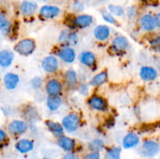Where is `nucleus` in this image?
Returning <instances> with one entry per match:
<instances>
[{
  "label": "nucleus",
  "instance_id": "473e14b6",
  "mask_svg": "<svg viewBox=\"0 0 160 159\" xmlns=\"http://www.w3.org/2000/svg\"><path fill=\"white\" fill-rule=\"evenodd\" d=\"M42 84H43V80H42V78L40 77V76H35L31 81V87L35 89V90L40 89L42 87Z\"/></svg>",
  "mask_w": 160,
  "mask_h": 159
},
{
  "label": "nucleus",
  "instance_id": "aec40b11",
  "mask_svg": "<svg viewBox=\"0 0 160 159\" xmlns=\"http://www.w3.org/2000/svg\"><path fill=\"white\" fill-rule=\"evenodd\" d=\"M37 4L28 1L22 2L20 6V12L25 17H31V16L34 15L37 11Z\"/></svg>",
  "mask_w": 160,
  "mask_h": 159
},
{
  "label": "nucleus",
  "instance_id": "e433bc0d",
  "mask_svg": "<svg viewBox=\"0 0 160 159\" xmlns=\"http://www.w3.org/2000/svg\"><path fill=\"white\" fill-rule=\"evenodd\" d=\"M79 91L81 94L86 96V95L88 94V87L87 84H81V85L79 86Z\"/></svg>",
  "mask_w": 160,
  "mask_h": 159
},
{
  "label": "nucleus",
  "instance_id": "bb28decb",
  "mask_svg": "<svg viewBox=\"0 0 160 159\" xmlns=\"http://www.w3.org/2000/svg\"><path fill=\"white\" fill-rule=\"evenodd\" d=\"M105 147L104 141L101 139H94L88 143V148L92 152H98L102 151Z\"/></svg>",
  "mask_w": 160,
  "mask_h": 159
},
{
  "label": "nucleus",
  "instance_id": "412c9836",
  "mask_svg": "<svg viewBox=\"0 0 160 159\" xmlns=\"http://www.w3.org/2000/svg\"><path fill=\"white\" fill-rule=\"evenodd\" d=\"M45 126L48 128V130L56 137H60L63 136L64 129L62 125L56 122L48 120L45 122Z\"/></svg>",
  "mask_w": 160,
  "mask_h": 159
},
{
  "label": "nucleus",
  "instance_id": "5701e85b",
  "mask_svg": "<svg viewBox=\"0 0 160 159\" xmlns=\"http://www.w3.org/2000/svg\"><path fill=\"white\" fill-rule=\"evenodd\" d=\"M62 104V98L57 95V96H48L46 100L47 108L52 112L58 110L61 107Z\"/></svg>",
  "mask_w": 160,
  "mask_h": 159
},
{
  "label": "nucleus",
  "instance_id": "ddd939ff",
  "mask_svg": "<svg viewBox=\"0 0 160 159\" xmlns=\"http://www.w3.org/2000/svg\"><path fill=\"white\" fill-rule=\"evenodd\" d=\"M94 36L100 41H105L110 36V29L107 25H98L94 29Z\"/></svg>",
  "mask_w": 160,
  "mask_h": 159
},
{
  "label": "nucleus",
  "instance_id": "cd10ccee",
  "mask_svg": "<svg viewBox=\"0 0 160 159\" xmlns=\"http://www.w3.org/2000/svg\"><path fill=\"white\" fill-rule=\"evenodd\" d=\"M121 151V148L119 147H113L109 148L105 154L103 159H120Z\"/></svg>",
  "mask_w": 160,
  "mask_h": 159
},
{
  "label": "nucleus",
  "instance_id": "4468645a",
  "mask_svg": "<svg viewBox=\"0 0 160 159\" xmlns=\"http://www.w3.org/2000/svg\"><path fill=\"white\" fill-rule=\"evenodd\" d=\"M20 77L13 73H7L3 77V84L7 90H13L18 86Z\"/></svg>",
  "mask_w": 160,
  "mask_h": 159
},
{
  "label": "nucleus",
  "instance_id": "0eeeda50",
  "mask_svg": "<svg viewBox=\"0 0 160 159\" xmlns=\"http://www.w3.org/2000/svg\"><path fill=\"white\" fill-rule=\"evenodd\" d=\"M59 59L67 63H72L76 59V51L70 46H64L59 49L58 52Z\"/></svg>",
  "mask_w": 160,
  "mask_h": 159
},
{
  "label": "nucleus",
  "instance_id": "58836bf2",
  "mask_svg": "<svg viewBox=\"0 0 160 159\" xmlns=\"http://www.w3.org/2000/svg\"><path fill=\"white\" fill-rule=\"evenodd\" d=\"M6 138H7V134H6V131L0 129V144L4 143L6 141Z\"/></svg>",
  "mask_w": 160,
  "mask_h": 159
},
{
  "label": "nucleus",
  "instance_id": "7ed1b4c3",
  "mask_svg": "<svg viewBox=\"0 0 160 159\" xmlns=\"http://www.w3.org/2000/svg\"><path fill=\"white\" fill-rule=\"evenodd\" d=\"M81 118L79 115L76 113H70L62 118L61 125L67 132H73L79 128Z\"/></svg>",
  "mask_w": 160,
  "mask_h": 159
},
{
  "label": "nucleus",
  "instance_id": "9d476101",
  "mask_svg": "<svg viewBox=\"0 0 160 159\" xmlns=\"http://www.w3.org/2000/svg\"><path fill=\"white\" fill-rule=\"evenodd\" d=\"M140 143V137L134 132L126 134L123 139V147L125 149H132L138 146Z\"/></svg>",
  "mask_w": 160,
  "mask_h": 159
},
{
  "label": "nucleus",
  "instance_id": "79ce46f5",
  "mask_svg": "<svg viewBox=\"0 0 160 159\" xmlns=\"http://www.w3.org/2000/svg\"><path fill=\"white\" fill-rule=\"evenodd\" d=\"M102 1H104V0H102Z\"/></svg>",
  "mask_w": 160,
  "mask_h": 159
},
{
  "label": "nucleus",
  "instance_id": "c756f323",
  "mask_svg": "<svg viewBox=\"0 0 160 159\" xmlns=\"http://www.w3.org/2000/svg\"><path fill=\"white\" fill-rule=\"evenodd\" d=\"M108 11L112 16H116V17H122L125 12L124 9H123V8L121 6L114 4H109L108 6Z\"/></svg>",
  "mask_w": 160,
  "mask_h": 159
},
{
  "label": "nucleus",
  "instance_id": "f03ea898",
  "mask_svg": "<svg viewBox=\"0 0 160 159\" xmlns=\"http://www.w3.org/2000/svg\"><path fill=\"white\" fill-rule=\"evenodd\" d=\"M159 152V144L152 140H146L142 143L139 154L145 157H153Z\"/></svg>",
  "mask_w": 160,
  "mask_h": 159
},
{
  "label": "nucleus",
  "instance_id": "6e6552de",
  "mask_svg": "<svg viewBox=\"0 0 160 159\" xmlns=\"http://www.w3.org/2000/svg\"><path fill=\"white\" fill-rule=\"evenodd\" d=\"M61 9L58 6H51V5H45L42 6L39 10V14L43 18L53 19L58 17L60 14Z\"/></svg>",
  "mask_w": 160,
  "mask_h": 159
},
{
  "label": "nucleus",
  "instance_id": "2eb2a0df",
  "mask_svg": "<svg viewBox=\"0 0 160 159\" xmlns=\"http://www.w3.org/2000/svg\"><path fill=\"white\" fill-rule=\"evenodd\" d=\"M14 59V54L12 51L4 49L0 51V67L8 68L12 65Z\"/></svg>",
  "mask_w": 160,
  "mask_h": 159
},
{
  "label": "nucleus",
  "instance_id": "393cba45",
  "mask_svg": "<svg viewBox=\"0 0 160 159\" xmlns=\"http://www.w3.org/2000/svg\"><path fill=\"white\" fill-rule=\"evenodd\" d=\"M64 78H65L66 84L69 87H74L78 84V75H77V73L75 72V70H73V69H70V70H68L66 72Z\"/></svg>",
  "mask_w": 160,
  "mask_h": 159
},
{
  "label": "nucleus",
  "instance_id": "a878e982",
  "mask_svg": "<svg viewBox=\"0 0 160 159\" xmlns=\"http://www.w3.org/2000/svg\"><path fill=\"white\" fill-rule=\"evenodd\" d=\"M10 31L11 23L4 15L0 13V32L3 36H6L10 33Z\"/></svg>",
  "mask_w": 160,
  "mask_h": 159
},
{
  "label": "nucleus",
  "instance_id": "2f4dec72",
  "mask_svg": "<svg viewBox=\"0 0 160 159\" xmlns=\"http://www.w3.org/2000/svg\"><path fill=\"white\" fill-rule=\"evenodd\" d=\"M102 19L107 23H111V24H117V19L114 17V16H112L109 11L103 10L102 12Z\"/></svg>",
  "mask_w": 160,
  "mask_h": 159
},
{
  "label": "nucleus",
  "instance_id": "c85d7f7f",
  "mask_svg": "<svg viewBox=\"0 0 160 159\" xmlns=\"http://www.w3.org/2000/svg\"><path fill=\"white\" fill-rule=\"evenodd\" d=\"M23 115H24V118L27 120L32 122L36 121L38 116V111L35 108L33 107V106H28L25 108Z\"/></svg>",
  "mask_w": 160,
  "mask_h": 159
},
{
  "label": "nucleus",
  "instance_id": "a211bd4d",
  "mask_svg": "<svg viewBox=\"0 0 160 159\" xmlns=\"http://www.w3.org/2000/svg\"><path fill=\"white\" fill-rule=\"evenodd\" d=\"M58 146L67 152H70L75 148V140L70 137L62 136L58 139Z\"/></svg>",
  "mask_w": 160,
  "mask_h": 159
},
{
  "label": "nucleus",
  "instance_id": "c9c22d12",
  "mask_svg": "<svg viewBox=\"0 0 160 159\" xmlns=\"http://www.w3.org/2000/svg\"><path fill=\"white\" fill-rule=\"evenodd\" d=\"M127 14H128V18L130 19L134 18V17L136 16V14H137V11H136L135 7H134V6L128 7V9H127Z\"/></svg>",
  "mask_w": 160,
  "mask_h": 159
},
{
  "label": "nucleus",
  "instance_id": "72a5a7b5",
  "mask_svg": "<svg viewBox=\"0 0 160 159\" xmlns=\"http://www.w3.org/2000/svg\"><path fill=\"white\" fill-rule=\"evenodd\" d=\"M72 9L76 12H80L84 11V5L82 2L81 1H75L72 4Z\"/></svg>",
  "mask_w": 160,
  "mask_h": 159
},
{
  "label": "nucleus",
  "instance_id": "7c9ffc66",
  "mask_svg": "<svg viewBox=\"0 0 160 159\" xmlns=\"http://www.w3.org/2000/svg\"><path fill=\"white\" fill-rule=\"evenodd\" d=\"M78 40V34L75 32H70V31H67V36H66L65 39V43L68 44V45H75L77 44Z\"/></svg>",
  "mask_w": 160,
  "mask_h": 159
},
{
  "label": "nucleus",
  "instance_id": "dca6fc26",
  "mask_svg": "<svg viewBox=\"0 0 160 159\" xmlns=\"http://www.w3.org/2000/svg\"><path fill=\"white\" fill-rule=\"evenodd\" d=\"M93 17L88 14H82L76 17L73 20V25L80 28L88 27L93 23Z\"/></svg>",
  "mask_w": 160,
  "mask_h": 159
},
{
  "label": "nucleus",
  "instance_id": "f704fd0d",
  "mask_svg": "<svg viewBox=\"0 0 160 159\" xmlns=\"http://www.w3.org/2000/svg\"><path fill=\"white\" fill-rule=\"evenodd\" d=\"M83 159H101V156L98 152H91L86 154Z\"/></svg>",
  "mask_w": 160,
  "mask_h": 159
},
{
  "label": "nucleus",
  "instance_id": "f3484780",
  "mask_svg": "<svg viewBox=\"0 0 160 159\" xmlns=\"http://www.w3.org/2000/svg\"><path fill=\"white\" fill-rule=\"evenodd\" d=\"M15 148L20 154H27L34 149V143L28 139H21L17 142Z\"/></svg>",
  "mask_w": 160,
  "mask_h": 159
},
{
  "label": "nucleus",
  "instance_id": "20e7f679",
  "mask_svg": "<svg viewBox=\"0 0 160 159\" xmlns=\"http://www.w3.org/2000/svg\"><path fill=\"white\" fill-rule=\"evenodd\" d=\"M42 67L48 73H54L59 69V61L55 56L48 55L42 62Z\"/></svg>",
  "mask_w": 160,
  "mask_h": 159
},
{
  "label": "nucleus",
  "instance_id": "4c0bfd02",
  "mask_svg": "<svg viewBox=\"0 0 160 159\" xmlns=\"http://www.w3.org/2000/svg\"><path fill=\"white\" fill-rule=\"evenodd\" d=\"M62 159H79V157L74 153L67 152V154H64Z\"/></svg>",
  "mask_w": 160,
  "mask_h": 159
},
{
  "label": "nucleus",
  "instance_id": "423d86ee",
  "mask_svg": "<svg viewBox=\"0 0 160 159\" xmlns=\"http://www.w3.org/2000/svg\"><path fill=\"white\" fill-rule=\"evenodd\" d=\"M88 104L92 109L100 112H104L107 109L108 104L106 99L98 95L92 96L88 101Z\"/></svg>",
  "mask_w": 160,
  "mask_h": 159
},
{
  "label": "nucleus",
  "instance_id": "a19ab883",
  "mask_svg": "<svg viewBox=\"0 0 160 159\" xmlns=\"http://www.w3.org/2000/svg\"><path fill=\"white\" fill-rule=\"evenodd\" d=\"M0 80H1V71H0Z\"/></svg>",
  "mask_w": 160,
  "mask_h": 159
},
{
  "label": "nucleus",
  "instance_id": "b1692460",
  "mask_svg": "<svg viewBox=\"0 0 160 159\" xmlns=\"http://www.w3.org/2000/svg\"><path fill=\"white\" fill-rule=\"evenodd\" d=\"M108 80V73L106 71H102L95 75L90 80L89 84L92 87H100L102 84H106Z\"/></svg>",
  "mask_w": 160,
  "mask_h": 159
},
{
  "label": "nucleus",
  "instance_id": "f8f14e48",
  "mask_svg": "<svg viewBox=\"0 0 160 159\" xmlns=\"http://www.w3.org/2000/svg\"><path fill=\"white\" fill-rule=\"evenodd\" d=\"M141 78L145 81H153L158 77V72L152 66H142L139 71Z\"/></svg>",
  "mask_w": 160,
  "mask_h": 159
},
{
  "label": "nucleus",
  "instance_id": "6ab92c4d",
  "mask_svg": "<svg viewBox=\"0 0 160 159\" xmlns=\"http://www.w3.org/2000/svg\"><path fill=\"white\" fill-rule=\"evenodd\" d=\"M79 61L81 64L88 67H92L95 64L96 58L95 54L91 51H82L79 55Z\"/></svg>",
  "mask_w": 160,
  "mask_h": 159
},
{
  "label": "nucleus",
  "instance_id": "39448f33",
  "mask_svg": "<svg viewBox=\"0 0 160 159\" xmlns=\"http://www.w3.org/2000/svg\"><path fill=\"white\" fill-rule=\"evenodd\" d=\"M8 131L11 134L19 135L23 134L28 130V125L26 122L22 120H13L8 125Z\"/></svg>",
  "mask_w": 160,
  "mask_h": 159
},
{
  "label": "nucleus",
  "instance_id": "f257e3e1",
  "mask_svg": "<svg viewBox=\"0 0 160 159\" xmlns=\"http://www.w3.org/2000/svg\"><path fill=\"white\" fill-rule=\"evenodd\" d=\"M36 44L33 39L24 38L16 44L14 51L20 55L28 56L34 52Z\"/></svg>",
  "mask_w": 160,
  "mask_h": 159
},
{
  "label": "nucleus",
  "instance_id": "1a4fd4ad",
  "mask_svg": "<svg viewBox=\"0 0 160 159\" xmlns=\"http://www.w3.org/2000/svg\"><path fill=\"white\" fill-rule=\"evenodd\" d=\"M140 25L145 31H152L157 27L156 18L150 14H145L141 17Z\"/></svg>",
  "mask_w": 160,
  "mask_h": 159
},
{
  "label": "nucleus",
  "instance_id": "ea45409f",
  "mask_svg": "<svg viewBox=\"0 0 160 159\" xmlns=\"http://www.w3.org/2000/svg\"><path fill=\"white\" fill-rule=\"evenodd\" d=\"M44 159H51V158H49V157H45Z\"/></svg>",
  "mask_w": 160,
  "mask_h": 159
},
{
  "label": "nucleus",
  "instance_id": "4be33fe9",
  "mask_svg": "<svg viewBox=\"0 0 160 159\" xmlns=\"http://www.w3.org/2000/svg\"><path fill=\"white\" fill-rule=\"evenodd\" d=\"M112 45L117 51H125L129 47V41L124 36H118L113 39Z\"/></svg>",
  "mask_w": 160,
  "mask_h": 159
},
{
  "label": "nucleus",
  "instance_id": "9b49d317",
  "mask_svg": "<svg viewBox=\"0 0 160 159\" xmlns=\"http://www.w3.org/2000/svg\"><path fill=\"white\" fill-rule=\"evenodd\" d=\"M45 90L49 96H57L62 91V84L56 79L49 80L45 85Z\"/></svg>",
  "mask_w": 160,
  "mask_h": 159
}]
</instances>
